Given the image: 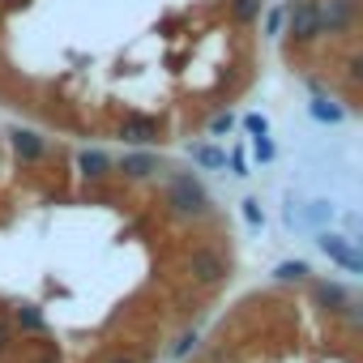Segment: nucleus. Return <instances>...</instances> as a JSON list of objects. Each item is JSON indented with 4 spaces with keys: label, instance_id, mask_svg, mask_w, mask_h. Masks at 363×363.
<instances>
[{
    "label": "nucleus",
    "instance_id": "obj_2",
    "mask_svg": "<svg viewBox=\"0 0 363 363\" xmlns=\"http://www.w3.org/2000/svg\"><path fill=\"white\" fill-rule=\"evenodd\" d=\"M184 274H189L197 286L214 291V286H223V282L231 278V252H223L218 244H193V248L184 252Z\"/></svg>",
    "mask_w": 363,
    "mask_h": 363
},
{
    "label": "nucleus",
    "instance_id": "obj_12",
    "mask_svg": "<svg viewBox=\"0 0 363 363\" xmlns=\"http://www.w3.org/2000/svg\"><path fill=\"white\" fill-rule=\"evenodd\" d=\"M308 116H312L316 124H342V120H346V107H342L337 99H329V94H312Z\"/></svg>",
    "mask_w": 363,
    "mask_h": 363
},
{
    "label": "nucleus",
    "instance_id": "obj_14",
    "mask_svg": "<svg viewBox=\"0 0 363 363\" xmlns=\"http://www.w3.org/2000/svg\"><path fill=\"white\" fill-rule=\"evenodd\" d=\"M227 13H231L235 26H252L265 13V0H227Z\"/></svg>",
    "mask_w": 363,
    "mask_h": 363
},
{
    "label": "nucleus",
    "instance_id": "obj_8",
    "mask_svg": "<svg viewBox=\"0 0 363 363\" xmlns=\"http://www.w3.org/2000/svg\"><path fill=\"white\" fill-rule=\"evenodd\" d=\"M116 171L128 179V184H145V179H154L158 171H167V162L154 150H124V158L116 162Z\"/></svg>",
    "mask_w": 363,
    "mask_h": 363
},
{
    "label": "nucleus",
    "instance_id": "obj_6",
    "mask_svg": "<svg viewBox=\"0 0 363 363\" xmlns=\"http://www.w3.org/2000/svg\"><path fill=\"white\" fill-rule=\"evenodd\" d=\"M316 13H320V39H337L346 30H354L359 22V0H316Z\"/></svg>",
    "mask_w": 363,
    "mask_h": 363
},
{
    "label": "nucleus",
    "instance_id": "obj_16",
    "mask_svg": "<svg viewBox=\"0 0 363 363\" xmlns=\"http://www.w3.org/2000/svg\"><path fill=\"white\" fill-rule=\"evenodd\" d=\"M282 30H286V9L282 5L265 9V39H282Z\"/></svg>",
    "mask_w": 363,
    "mask_h": 363
},
{
    "label": "nucleus",
    "instance_id": "obj_3",
    "mask_svg": "<svg viewBox=\"0 0 363 363\" xmlns=\"http://www.w3.org/2000/svg\"><path fill=\"white\" fill-rule=\"evenodd\" d=\"M286 39L295 48H312L320 39V13H316V0H286Z\"/></svg>",
    "mask_w": 363,
    "mask_h": 363
},
{
    "label": "nucleus",
    "instance_id": "obj_20",
    "mask_svg": "<svg viewBox=\"0 0 363 363\" xmlns=\"http://www.w3.org/2000/svg\"><path fill=\"white\" fill-rule=\"evenodd\" d=\"M244 128H248V137H269V120L261 111H248L244 116Z\"/></svg>",
    "mask_w": 363,
    "mask_h": 363
},
{
    "label": "nucleus",
    "instance_id": "obj_15",
    "mask_svg": "<svg viewBox=\"0 0 363 363\" xmlns=\"http://www.w3.org/2000/svg\"><path fill=\"white\" fill-rule=\"evenodd\" d=\"M189 158H193L197 167H206V171H218V167H227V150H218V145H210V141H197V145H189Z\"/></svg>",
    "mask_w": 363,
    "mask_h": 363
},
{
    "label": "nucleus",
    "instance_id": "obj_5",
    "mask_svg": "<svg viewBox=\"0 0 363 363\" xmlns=\"http://www.w3.org/2000/svg\"><path fill=\"white\" fill-rule=\"evenodd\" d=\"M9 150H13V158L18 162H26V167H39V162H48V154H52V145H48V137L39 133V128H26V124H9Z\"/></svg>",
    "mask_w": 363,
    "mask_h": 363
},
{
    "label": "nucleus",
    "instance_id": "obj_21",
    "mask_svg": "<svg viewBox=\"0 0 363 363\" xmlns=\"http://www.w3.org/2000/svg\"><path fill=\"white\" fill-rule=\"evenodd\" d=\"M252 154H257V162H274L278 158V150H274L269 137H252Z\"/></svg>",
    "mask_w": 363,
    "mask_h": 363
},
{
    "label": "nucleus",
    "instance_id": "obj_13",
    "mask_svg": "<svg viewBox=\"0 0 363 363\" xmlns=\"http://www.w3.org/2000/svg\"><path fill=\"white\" fill-rule=\"evenodd\" d=\"M312 278V265L308 261H278L274 265V282L278 286H299V282H308Z\"/></svg>",
    "mask_w": 363,
    "mask_h": 363
},
{
    "label": "nucleus",
    "instance_id": "obj_11",
    "mask_svg": "<svg viewBox=\"0 0 363 363\" xmlns=\"http://www.w3.org/2000/svg\"><path fill=\"white\" fill-rule=\"evenodd\" d=\"M9 320H13V329L18 333H48V316H43V308H35V303H18L13 312H9Z\"/></svg>",
    "mask_w": 363,
    "mask_h": 363
},
{
    "label": "nucleus",
    "instance_id": "obj_23",
    "mask_svg": "<svg viewBox=\"0 0 363 363\" xmlns=\"http://www.w3.org/2000/svg\"><path fill=\"white\" fill-rule=\"evenodd\" d=\"M231 171H235V175H248V158H244V150H231Z\"/></svg>",
    "mask_w": 363,
    "mask_h": 363
},
{
    "label": "nucleus",
    "instance_id": "obj_26",
    "mask_svg": "<svg viewBox=\"0 0 363 363\" xmlns=\"http://www.w3.org/2000/svg\"><path fill=\"white\" fill-rule=\"evenodd\" d=\"M39 363H60V354H43V359H39Z\"/></svg>",
    "mask_w": 363,
    "mask_h": 363
},
{
    "label": "nucleus",
    "instance_id": "obj_10",
    "mask_svg": "<svg viewBox=\"0 0 363 363\" xmlns=\"http://www.w3.org/2000/svg\"><path fill=\"white\" fill-rule=\"evenodd\" d=\"M77 171H82L86 184H103V179L116 171V158H111L107 150H82V154H77Z\"/></svg>",
    "mask_w": 363,
    "mask_h": 363
},
{
    "label": "nucleus",
    "instance_id": "obj_17",
    "mask_svg": "<svg viewBox=\"0 0 363 363\" xmlns=\"http://www.w3.org/2000/svg\"><path fill=\"white\" fill-rule=\"evenodd\" d=\"M13 346H18V329H13V320H9V316H0V359H9V354H13Z\"/></svg>",
    "mask_w": 363,
    "mask_h": 363
},
{
    "label": "nucleus",
    "instance_id": "obj_4",
    "mask_svg": "<svg viewBox=\"0 0 363 363\" xmlns=\"http://www.w3.org/2000/svg\"><path fill=\"white\" fill-rule=\"evenodd\" d=\"M116 137L133 150H145V145H158L162 141V124L154 116H141V111H124L120 124H116Z\"/></svg>",
    "mask_w": 363,
    "mask_h": 363
},
{
    "label": "nucleus",
    "instance_id": "obj_25",
    "mask_svg": "<svg viewBox=\"0 0 363 363\" xmlns=\"http://www.w3.org/2000/svg\"><path fill=\"white\" fill-rule=\"evenodd\" d=\"M107 363H137V359H133V354H111Z\"/></svg>",
    "mask_w": 363,
    "mask_h": 363
},
{
    "label": "nucleus",
    "instance_id": "obj_19",
    "mask_svg": "<svg viewBox=\"0 0 363 363\" xmlns=\"http://www.w3.org/2000/svg\"><path fill=\"white\" fill-rule=\"evenodd\" d=\"M197 342H201V337H197V329H189V333H179V342L171 346V359H184L189 350H197Z\"/></svg>",
    "mask_w": 363,
    "mask_h": 363
},
{
    "label": "nucleus",
    "instance_id": "obj_24",
    "mask_svg": "<svg viewBox=\"0 0 363 363\" xmlns=\"http://www.w3.org/2000/svg\"><path fill=\"white\" fill-rule=\"evenodd\" d=\"M30 5H35V0H0V9H9V13H22Z\"/></svg>",
    "mask_w": 363,
    "mask_h": 363
},
{
    "label": "nucleus",
    "instance_id": "obj_18",
    "mask_svg": "<svg viewBox=\"0 0 363 363\" xmlns=\"http://www.w3.org/2000/svg\"><path fill=\"white\" fill-rule=\"evenodd\" d=\"M240 214H244V223H248L252 231H261V227H265V210H261V201H257V197H248V201L240 206Z\"/></svg>",
    "mask_w": 363,
    "mask_h": 363
},
{
    "label": "nucleus",
    "instance_id": "obj_9",
    "mask_svg": "<svg viewBox=\"0 0 363 363\" xmlns=\"http://www.w3.org/2000/svg\"><path fill=\"white\" fill-rule=\"evenodd\" d=\"M308 286H312L316 308H325V312H333V316L350 303V291H346L342 282H333V278H308Z\"/></svg>",
    "mask_w": 363,
    "mask_h": 363
},
{
    "label": "nucleus",
    "instance_id": "obj_1",
    "mask_svg": "<svg viewBox=\"0 0 363 363\" xmlns=\"http://www.w3.org/2000/svg\"><path fill=\"white\" fill-rule=\"evenodd\" d=\"M162 206H167V214L179 218V223H206V218H214V197H210L206 179H201L197 171H175V167H167Z\"/></svg>",
    "mask_w": 363,
    "mask_h": 363
},
{
    "label": "nucleus",
    "instance_id": "obj_7",
    "mask_svg": "<svg viewBox=\"0 0 363 363\" xmlns=\"http://www.w3.org/2000/svg\"><path fill=\"white\" fill-rule=\"evenodd\" d=\"M316 248H320L333 265H342L346 274H363V257H359L354 240H346V235H337V231H316Z\"/></svg>",
    "mask_w": 363,
    "mask_h": 363
},
{
    "label": "nucleus",
    "instance_id": "obj_22",
    "mask_svg": "<svg viewBox=\"0 0 363 363\" xmlns=\"http://www.w3.org/2000/svg\"><path fill=\"white\" fill-rule=\"evenodd\" d=\"M231 128H235V116H231V111H218V116L210 120V133H214V137H227Z\"/></svg>",
    "mask_w": 363,
    "mask_h": 363
}]
</instances>
